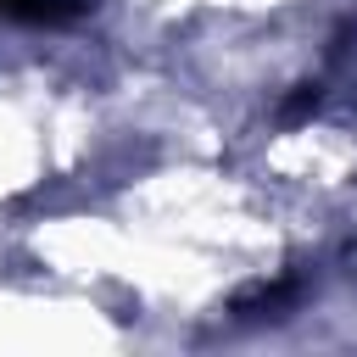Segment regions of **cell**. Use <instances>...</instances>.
I'll return each instance as SVG.
<instances>
[{"instance_id": "cell-1", "label": "cell", "mask_w": 357, "mask_h": 357, "mask_svg": "<svg viewBox=\"0 0 357 357\" xmlns=\"http://www.w3.org/2000/svg\"><path fill=\"white\" fill-rule=\"evenodd\" d=\"M0 11L17 22H67L84 11V0H0Z\"/></svg>"}]
</instances>
